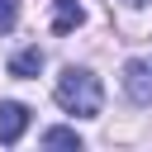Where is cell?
Masks as SVG:
<instances>
[{
  "label": "cell",
  "mask_w": 152,
  "mask_h": 152,
  "mask_svg": "<svg viewBox=\"0 0 152 152\" xmlns=\"http://www.w3.org/2000/svg\"><path fill=\"white\" fill-rule=\"evenodd\" d=\"M52 95H57V104H62L66 114H76V119H95V114H100V104H104L100 76H95V71H86V66H66V71L57 76Z\"/></svg>",
  "instance_id": "cell-1"
},
{
  "label": "cell",
  "mask_w": 152,
  "mask_h": 152,
  "mask_svg": "<svg viewBox=\"0 0 152 152\" xmlns=\"http://www.w3.org/2000/svg\"><path fill=\"white\" fill-rule=\"evenodd\" d=\"M124 95H128L133 104H152V62L133 57V62L124 66Z\"/></svg>",
  "instance_id": "cell-2"
},
{
  "label": "cell",
  "mask_w": 152,
  "mask_h": 152,
  "mask_svg": "<svg viewBox=\"0 0 152 152\" xmlns=\"http://www.w3.org/2000/svg\"><path fill=\"white\" fill-rule=\"evenodd\" d=\"M28 128V109L19 100H0V142H19Z\"/></svg>",
  "instance_id": "cell-3"
},
{
  "label": "cell",
  "mask_w": 152,
  "mask_h": 152,
  "mask_svg": "<svg viewBox=\"0 0 152 152\" xmlns=\"http://www.w3.org/2000/svg\"><path fill=\"white\" fill-rule=\"evenodd\" d=\"M81 19H86L81 0H52V28H57V33H71V28H81Z\"/></svg>",
  "instance_id": "cell-4"
},
{
  "label": "cell",
  "mask_w": 152,
  "mask_h": 152,
  "mask_svg": "<svg viewBox=\"0 0 152 152\" xmlns=\"http://www.w3.org/2000/svg\"><path fill=\"white\" fill-rule=\"evenodd\" d=\"M43 71V48H24L10 57V76H38Z\"/></svg>",
  "instance_id": "cell-5"
},
{
  "label": "cell",
  "mask_w": 152,
  "mask_h": 152,
  "mask_svg": "<svg viewBox=\"0 0 152 152\" xmlns=\"http://www.w3.org/2000/svg\"><path fill=\"white\" fill-rule=\"evenodd\" d=\"M43 147H76L81 152V133L76 128H48L43 133Z\"/></svg>",
  "instance_id": "cell-6"
},
{
  "label": "cell",
  "mask_w": 152,
  "mask_h": 152,
  "mask_svg": "<svg viewBox=\"0 0 152 152\" xmlns=\"http://www.w3.org/2000/svg\"><path fill=\"white\" fill-rule=\"evenodd\" d=\"M19 24V0H0V33H10Z\"/></svg>",
  "instance_id": "cell-7"
},
{
  "label": "cell",
  "mask_w": 152,
  "mask_h": 152,
  "mask_svg": "<svg viewBox=\"0 0 152 152\" xmlns=\"http://www.w3.org/2000/svg\"><path fill=\"white\" fill-rule=\"evenodd\" d=\"M124 5H152V0H124Z\"/></svg>",
  "instance_id": "cell-8"
}]
</instances>
